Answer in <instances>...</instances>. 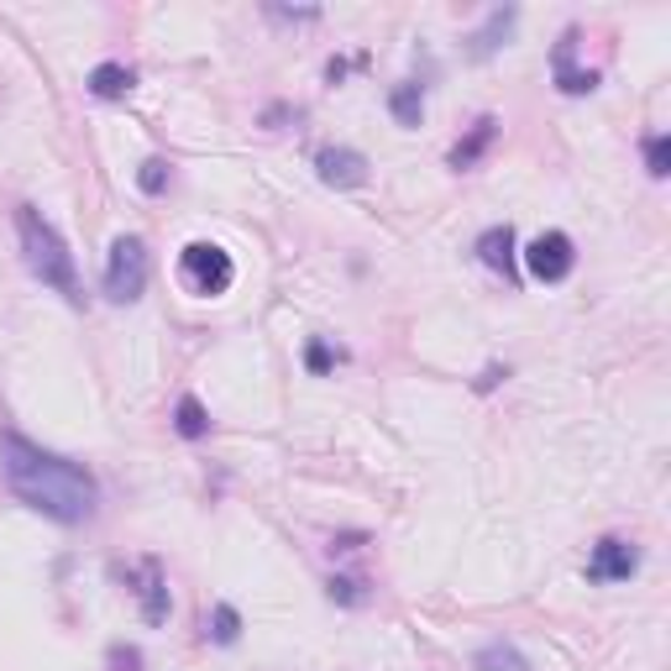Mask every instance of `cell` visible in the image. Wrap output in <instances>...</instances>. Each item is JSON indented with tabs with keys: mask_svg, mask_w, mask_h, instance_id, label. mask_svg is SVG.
Returning <instances> with one entry per match:
<instances>
[{
	"mask_svg": "<svg viewBox=\"0 0 671 671\" xmlns=\"http://www.w3.org/2000/svg\"><path fill=\"white\" fill-rule=\"evenodd\" d=\"M0 472H5V488L22 498L27 509L59 520V525H85L95 520V504L100 488L85 468H74L69 457H53L42 446H32L27 436L5 431L0 436Z\"/></svg>",
	"mask_w": 671,
	"mask_h": 671,
	"instance_id": "obj_1",
	"label": "cell"
},
{
	"mask_svg": "<svg viewBox=\"0 0 671 671\" xmlns=\"http://www.w3.org/2000/svg\"><path fill=\"white\" fill-rule=\"evenodd\" d=\"M16 236H22V258H27L32 278H42V289L63 294L69 305H85L79 273H74V252H69V241L59 236V226H53L42 210L16 204Z\"/></svg>",
	"mask_w": 671,
	"mask_h": 671,
	"instance_id": "obj_2",
	"label": "cell"
},
{
	"mask_svg": "<svg viewBox=\"0 0 671 671\" xmlns=\"http://www.w3.org/2000/svg\"><path fill=\"white\" fill-rule=\"evenodd\" d=\"M147 273H152V263H147L142 236H116L111 241V258H105V294L116 305H132V299H142Z\"/></svg>",
	"mask_w": 671,
	"mask_h": 671,
	"instance_id": "obj_3",
	"label": "cell"
},
{
	"mask_svg": "<svg viewBox=\"0 0 671 671\" xmlns=\"http://www.w3.org/2000/svg\"><path fill=\"white\" fill-rule=\"evenodd\" d=\"M178 278H184L195 294L215 299V294L232 289L236 263H232V252H226V247H215V241H189V247H184V258H178Z\"/></svg>",
	"mask_w": 671,
	"mask_h": 671,
	"instance_id": "obj_4",
	"label": "cell"
},
{
	"mask_svg": "<svg viewBox=\"0 0 671 671\" xmlns=\"http://www.w3.org/2000/svg\"><path fill=\"white\" fill-rule=\"evenodd\" d=\"M525 268L535 284H561L572 268H577V252H572V236L567 232H540L525 247Z\"/></svg>",
	"mask_w": 671,
	"mask_h": 671,
	"instance_id": "obj_5",
	"label": "cell"
},
{
	"mask_svg": "<svg viewBox=\"0 0 671 671\" xmlns=\"http://www.w3.org/2000/svg\"><path fill=\"white\" fill-rule=\"evenodd\" d=\"M635 572H641V551L630 540H619V535L598 540L593 556H587V583H630Z\"/></svg>",
	"mask_w": 671,
	"mask_h": 671,
	"instance_id": "obj_6",
	"label": "cell"
},
{
	"mask_svg": "<svg viewBox=\"0 0 671 671\" xmlns=\"http://www.w3.org/2000/svg\"><path fill=\"white\" fill-rule=\"evenodd\" d=\"M315 174L331 189H357V184H368V158L351 152V147H321L315 152Z\"/></svg>",
	"mask_w": 671,
	"mask_h": 671,
	"instance_id": "obj_7",
	"label": "cell"
},
{
	"mask_svg": "<svg viewBox=\"0 0 671 671\" xmlns=\"http://www.w3.org/2000/svg\"><path fill=\"white\" fill-rule=\"evenodd\" d=\"M126 583H137L132 593L142 598V619L147 624H163L169 619V583H163V567L147 556V561H137L132 572H126Z\"/></svg>",
	"mask_w": 671,
	"mask_h": 671,
	"instance_id": "obj_8",
	"label": "cell"
},
{
	"mask_svg": "<svg viewBox=\"0 0 671 671\" xmlns=\"http://www.w3.org/2000/svg\"><path fill=\"white\" fill-rule=\"evenodd\" d=\"M572 53H577V32L567 27L561 42H556V59H551L556 89H561V95H593V89H598V74H593V69H572Z\"/></svg>",
	"mask_w": 671,
	"mask_h": 671,
	"instance_id": "obj_9",
	"label": "cell"
},
{
	"mask_svg": "<svg viewBox=\"0 0 671 671\" xmlns=\"http://www.w3.org/2000/svg\"><path fill=\"white\" fill-rule=\"evenodd\" d=\"M477 258L504 273V278H514V232L509 226H488V232L477 236Z\"/></svg>",
	"mask_w": 671,
	"mask_h": 671,
	"instance_id": "obj_10",
	"label": "cell"
},
{
	"mask_svg": "<svg viewBox=\"0 0 671 671\" xmlns=\"http://www.w3.org/2000/svg\"><path fill=\"white\" fill-rule=\"evenodd\" d=\"M85 85H89V95H95V100H126L137 79H132V69H126V63H95Z\"/></svg>",
	"mask_w": 671,
	"mask_h": 671,
	"instance_id": "obj_11",
	"label": "cell"
},
{
	"mask_svg": "<svg viewBox=\"0 0 671 671\" xmlns=\"http://www.w3.org/2000/svg\"><path fill=\"white\" fill-rule=\"evenodd\" d=\"M494 132H498V121L494 116H483L477 126H472V137L468 142H457L451 147V169H472L483 152H488V142H494Z\"/></svg>",
	"mask_w": 671,
	"mask_h": 671,
	"instance_id": "obj_12",
	"label": "cell"
},
{
	"mask_svg": "<svg viewBox=\"0 0 671 671\" xmlns=\"http://www.w3.org/2000/svg\"><path fill=\"white\" fill-rule=\"evenodd\" d=\"M174 431H178L184 440L210 436V414H204V405L195 399V394H184V399H178V409H174Z\"/></svg>",
	"mask_w": 671,
	"mask_h": 671,
	"instance_id": "obj_13",
	"label": "cell"
},
{
	"mask_svg": "<svg viewBox=\"0 0 671 671\" xmlns=\"http://www.w3.org/2000/svg\"><path fill=\"white\" fill-rule=\"evenodd\" d=\"M388 111H394V121H399V126H420V116H425V89H420V85H399L394 95H388Z\"/></svg>",
	"mask_w": 671,
	"mask_h": 671,
	"instance_id": "obj_14",
	"label": "cell"
},
{
	"mask_svg": "<svg viewBox=\"0 0 671 671\" xmlns=\"http://www.w3.org/2000/svg\"><path fill=\"white\" fill-rule=\"evenodd\" d=\"M514 16H520V11H494V16H488V27L472 37V59H488V53L498 48V37L514 27Z\"/></svg>",
	"mask_w": 671,
	"mask_h": 671,
	"instance_id": "obj_15",
	"label": "cell"
},
{
	"mask_svg": "<svg viewBox=\"0 0 671 671\" xmlns=\"http://www.w3.org/2000/svg\"><path fill=\"white\" fill-rule=\"evenodd\" d=\"M477 671H530V667L514 645H488V650H477Z\"/></svg>",
	"mask_w": 671,
	"mask_h": 671,
	"instance_id": "obj_16",
	"label": "cell"
},
{
	"mask_svg": "<svg viewBox=\"0 0 671 671\" xmlns=\"http://www.w3.org/2000/svg\"><path fill=\"white\" fill-rule=\"evenodd\" d=\"M236 635H241V613H236L232 604H215V613H210V641L236 645Z\"/></svg>",
	"mask_w": 671,
	"mask_h": 671,
	"instance_id": "obj_17",
	"label": "cell"
},
{
	"mask_svg": "<svg viewBox=\"0 0 671 671\" xmlns=\"http://www.w3.org/2000/svg\"><path fill=\"white\" fill-rule=\"evenodd\" d=\"M645 163H650V178H667L671 174V142L656 132V137H645Z\"/></svg>",
	"mask_w": 671,
	"mask_h": 671,
	"instance_id": "obj_18",
	"label": "cell"
},
{
	"mask_svg": "<svg viewBox=\"0 0 671 671\" xmlns=\"http://www.w3.org/2000/svg\"><path fill=\"white\" fill-rule=\"evenodd\" d=\"M137 189H142V195H163V189H169V163H163V158H147L142 174H137Z\"/></svg>",
	"mask_w": 671,
	"mask_h": 671,
	"instance_id": "obj_19",
	"label": "cell"
},
{
	"mask_svg": "<svg viewBox=\"0 0 671 671\" xmlns=\"http://www.w3.org/2000/svg\"><path fill=\"white\" fill-rule=\"evenodd\" d=\"M111 671H142V650L137 645H111Z\"/></svg>",
	"mask_w": 671,
	"mask_h": 671,
	"instance_id": "obj_20",
	"label": "cell"
},
{
	"mask_svg": "<svg viewBox=\"0 0 671 671\" xmlns=\"http://www.w3.org/2000/svg\"><path fill=\"white\" fill-rule=\"evenodd\" d=\"M305 362H310V373H331V362H336V357H331V347H325V341H310Z\"/></svg>",
	"mask_w": 671,
	"mask_h": 671,
	"instance_id": "obj_21",
	"label": "cell"
},
{
	"mask_svg": "<svg viewBox=\"0 0 671 671\" xmlns=\"http://www.w3.org/2000/svg\"><path fill=\"white\" fill-rule=\"evenodd\" d=\"M331 598H341V604H362V593L351 577H331Z\"/></svg>",
	"mask_w": 671,
	"mask_h": 671,
	"instance_id": "obj_22",
	"label": "cell"
}]
</instances>
